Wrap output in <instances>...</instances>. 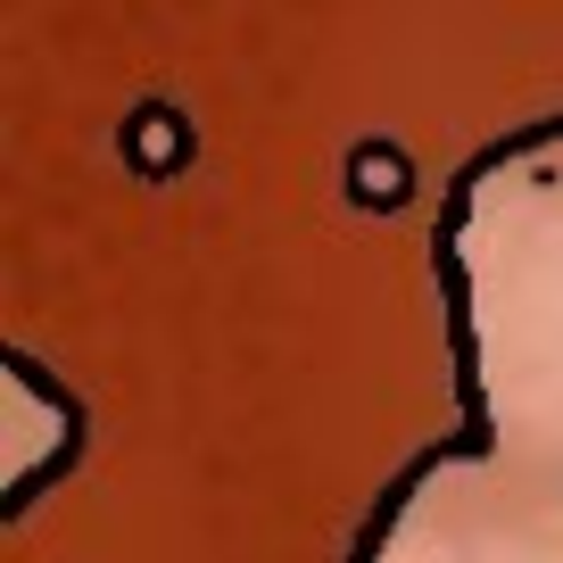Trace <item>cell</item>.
<instances>
[{
  "instance_id": "1",
  "label": "cell",
  "mask_w": 563,
  "mask_h": 563,
  "mask_svg": "<svg viewBox=\"0 0 563 563\" xmlns=\"http://www.w3.org/2000/svg\"><path fill=\"white\" fill-rule=\"evenodd\" d=\"M117 150H124V166H133V175L166 183V175H183V158H191V124H183L166 100H141L133 117H124Z\"/></svg>"
},
{
  "instance_id": "2",
  "label": "cell",
  "mask_w": 563,
  "mask_h": 563,
  "mask_svg": "<svg viewBox=\"0 0 563 563\" xmlns=\"http://www.w3.org/2000/svg\"><path fill=\"white\" fill-rule=\"evenodd\" d=\"M406 183H415L406 150H389V141H356V150H349V199H356V208H398Z\"/></svg>"
}]
</instances>
